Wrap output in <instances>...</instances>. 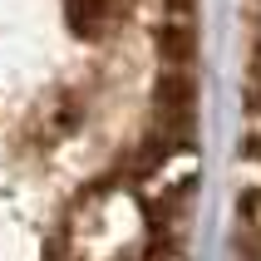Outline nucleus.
Instances as JSON below:
<instances>
[{
  "label": "nucleus",
  "mask_w": 261,
  "mask_h": 261,
  "mask_svg": "<svg viewBox=\"0 0 261 261\" xmlns=\"http://www.w3.org/2000/svg\"><path fill=\"white\" fill-rule=\"evenodd\" d=\"M123 5H128V0H69V20H74V30L99 35V30H109L118 15H123Z\"/></svg>",
  "instance_id": "obj_1"
}]
</instances>
